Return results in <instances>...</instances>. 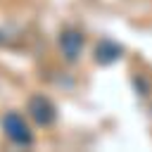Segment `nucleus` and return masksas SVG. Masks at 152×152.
I'll return each mask as SVG.
<instances>
[{
  "mask_svg": "<svg viewBox=\"0 0 152 152\" xmlns=\"http://www.w3.org/2000/svg\"><path fill=\"white\" fill-rule=\"evenodd\" d=\"M5 131L7 135L14 140V142H31V133H28V126L24 124V119L19 114H7L5 116Z\"/></svg>",
  "mask_w": 152,
  "mask_h": 152,
  "instance_id": "1",
  "label": "nucleus"
},
{
  "mask_svg": "<svg viewBox=\"0 0 152 152\" xmlns=\"http://www.w3.org/2000/svg\"><path fill=\"white\" fill-rule=\"evenodd\" d=\"M59 45H62V52L66 55V59H76L83 50V36L78 31H64L59 38Z\"/></svg>",
  "mask_w": 152,
  "mask_h": 152,
  "instance_id": "2",
  "label": "nucleus"
},
{
  "mask_svg": "<svg viewBox=\"0 0 152 152\" xmlns=\"http://www.w3.org/2000/svg\"><path fill=\"white\" fill-rule=\"evenodd\" d=\"M31 109H33V116H36L38 124H50V121L55 119V109H52V104H50L45 97L31 100Z\"/></svg>",
  "mask_w": 152,
  "mask_h": 152,
  "instance_id": "3",
  "label": "nucleus"
},
{
  "mask_svg": "<svg viewBox=\"0 0 152 152\" xmlns=\"http://www.w3.org/2000/svg\"><path fill=\"white\" fill-rule=\"evenodd\" d=\"M119 45H114L112 40H102L100 45H97V50H95V59L100 62V64H109V62H114L116 57H119Z\"/></svg>",
  "mask_w": 152,
  "mask_h": 152,
  "instance_id": "4",
  "label": "nucleus"
}]
</instances>
